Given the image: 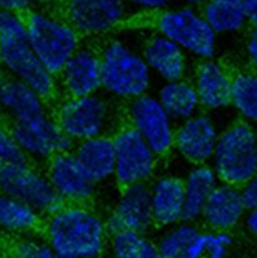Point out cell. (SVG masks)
Listing matches in <instances>:
<instances>
[{
    "label": "cell",
    "mask_w": 257,
    "mask_h": 258,
    "mask_svg": "<svg viewBox=\"0 0 257 258\" xmlns=\"http://www.w3.org/2000/svg\"><path fill=\"white\" fill-rule=\"evenodd\" d=\"M44 219L42 234L60 258H97L105 249L106 222L86 204H65Z\"/></svg>",
    "instance_id": "cell-1"
},
{
    "label": "cell",
    "mask_w": 257,
    "mask_h": 258,
    "mask_svg": "<svg viewBox=\"0 0 257 258\" xmlns=\"http://www.w3.org/2000/svg\"><path fill=\"white\" fill-rule=\"evenodd\" d=\"M0 68L29 85L45 100L55 92V76L48 72L35 55L23 13L0 10Z\"/></svg>",
    "instance_id": "cell-2"
},
{
    "label": "cell",
    "mask_w": 257,
    "mask_h": 258,
    "mask_svg": "<svg viewBox=\"0 0 257 258\" xmlns=\"http://www.w3.org/2000/svg\"><path fill=\"white\" fill-rule=\"evenodd\" d=\"M24 15L30 45L45 70L57 77L80 48V33L67 19H62L40 9Z\"/></svg>",
    "instance_id": "cell-3"
},
{
    "label": "cell",
    "mask_w": 257,
    "mask_h": 258,
    "mask_svg": "<svg viewBox=\"0 0 257 258\" xmlns=\"http://www.w3.org/2000/svg\"><path fill=\"white\" fill-rule=\"evenodd\" d=\"M256 126L239 120L219 134L209 164L219 181L241 186L257 173Z\"/></svg>",
    "instance_id": "cell-4"
},
{
    "label": "cell",
    "mask_w": 257,
    "mask_h": 258,
    "mask_svg": "<svg viewBox=\"0 0 257 258\" xmlns=\"http://www.w3.org/2000/svg\"><path fill=\"white\" fill-rule=\"evenodd\" d=\"M101 54L102 90L122 100H133L148 93L153 72L144 59L126 43L115 40L103 48Z\"/></svg>",
    "instance_id": "cell-5"
},
{
    "label": "cell",
    "mask_w": 257,
    "mask_h": 258,
    "mask_svg": "<svg viewBox=\"0 0 257 258\" xmlns=\"http://www.w3.org/2000/svg\"><path fill=\"white\" fill-rule=\"evenodd\" d=\"M159 34L169 38L186 54L199 59H211L217 49V34L196 7L168 8L155 20Z\"/></svg>",
    "instance_id": "cell-6"
},
{
    "label": "cell",
    "mask_w": 257,
    "mask_h": 258,
    "mask_svg": "<svg viewBox=\"0 0 257 258\" xmlns=\"http://www.w3.org/2000/svg\"><path fill=\"white\" fill-rule=\"evenodd\" d=\"M0 191L24 202L43 218L65 206L47 174L38 170L30 161L0 169Z\"/></svg>",
    "instance_id": "cell-7"
},
{
    "label": "cell",
    "mask_w": 257,
    "mask_h": 258,
    "mask_svg": "<svg viewBox=\"0 0 257 258\" xmlns=\"http://www.w3.org/2000/svg\"><path fill=\"white\" fill-rule=\"evenodd\" d=\"M3 121V120H2ZM29 161H48L59 153L71 151L75 141L49 113L20 121H3Z\"/></svg>",
    "instance_id": "cell-8"
},
{
    "label": "cell",
    "mask_w": 257,
    "mask_h": 258,
    "mask_svg": "<svg viewBox=\"0 0 257 258\" xmlns=\"http://www.w3.org/2000/svg\"><path fill=\"white\" fill-rule=\"evenodd\" d=\"M55 120L75 143L106 134L111 118L107 100L100 93L67 97L59 103Z\"/></svg>",
    "instance_id": "cell-9"
},
{
    "label": "cell",
    "mask_w": 257,
    "mask_h": 258,
    "mask_svg": "<svg viewBox=\"0 0 257 258\" xmlns=\"http://www.w3.org/2000/svg\"><path fill=\"white\" fill-rule=\"evenodd\" d=\"M115 145V175L121 186L148 183L156 166V154L145 139L127 125L112 136Z\"/></svg>",
    "instance_id": "cell-10"
},
{
    "label": "cell",
    "mask_w": 257,
    "mask_h": 258,
    "mask_svg": "<svg viewBox=\"0 0 257 258\" xmlns=\"http://www.w3.org/2000/svg\"><path fill=\"white\" fill-rule=\"evenodd\" d=\"M127 120L156 155H165L174 148L175 122L156 96L144 93L128 101Z\"/></svg>",
    "instance_id": "cell-11"
},
{
    "label": "cell",
    "mask_w": 257,
    "mask_h": 258,
    "mask_svg": "<svg viewBox=\"0 0 257 258\" xmlns=\"http://www.w3.org/2000/svg\"><path fill=\"white\" fill-rule=\"evenodd\" d=\"M154 223L151 209L150 185L148 183L123 186L118 201L111 211L106 227L108 233H141L151 228Z\"/></svg>",
    "instance_id": "cell-12"
},
{
    "label": "cell",
    "mask_w": 257,
    "mask_h": 258,
    "mask_svg": "<svg viewBox=\"0 0 257 258\" xmlns=\"http://www.w3.org/2000/svg\"><path fill=\"white\" fill-rule=\"evenodd\" d=\"M127 8L126 0H67L66 19L80 34L100 35L120 25Z\"/></svg>",
    "instance_id": "cell-13"
},
{
    "label": "cell",
    "mask_w": 257,
    "mask_h": 258,
    "mask_svg": "<svg viewBox=\"0 0 257 258\" xmlns=\"http://www.w3.org/2000/svg\"><path fill=\"white\" fill-rule=\"evenodd\" d=\"M45 174L65 204H86L95 193L96 183L72 150L50 158Z\"/></svg>",
    "instance_id": "cell-14"
},
{
    "label": "cell",
    "mask_w": 257,
    "mask_h": 258,
    "mask_svg": "<svg viewBox=\"0 0 257 258\" xmlns=\"http://www.w3.org/2000/svg\"><path fill=\"white\" fill-rule=\"evenodd\" d=\"M216 122L208 113L198 112L179 122L174 135V148L185 160L209 164L219 138Z\"/></svg>",
    "instance_id": "cell-15"
},
{
    "label": "cell",
    "mask_w": 257,
    "mask_h": 258,
    "mask_svg": "<svg viewBox=\"0 0 257 258\" xmlns=\"http://www.w3.org/2000/svg\"><path fill=\"white\" fill-rule=\"evenodd\" d=\"M58 77L60 88L68 97L97 93L102 88L101 54L90 47H80Z\"/></svg>",
    "instance_id": "cell-16"
},
{
    "label": "cell",
    "mask_w": 257,
    "mask_h": 258,
    "mask_svg": "<svg viewBox=\"0 0 257 258\" xmlns=\"http://www.w3.org/2000/svg\"><path fill=\"white\" fill-rule=\"evenodd\" d=\"M246 213L239 186L219 181L204 206L201 219L208 229L229 232L243 222Z\"/></svg>",
    "instance_id": "cell-17"
},
{
    "label": "cell",
    "mask_w": 257,
    "mask_h": 258,
    "mask_svg": "<svg viewBox=\"0 0 257 258\" xmlns=\"http://www.w3.org/2000/svg\"><path fill=\"white\" fill-rule=\"evenodd\" d=\"M47 112L44 97L23 81L5 75L0 85V120H27Z\"/></svg>",
    "instance_id": "cell-18"
},
{
    "label": "cell",
    "mask_w": 257,
    "mask_h": 258,
    "mask_svg": "<svg viewBox=\"0 0 257 258\" xmlns=\"http://www.w3.org/2000/svg\"><path fill=\"white\" fill-rule=\"evenodd\" d=\"M233 76L224 66L211 59L202 60L194 77V87L201 107L208 111H219L231 106Z\"/></svg>",
    "instance_id": "cell-19"
},
{
    "label": "cell",
    "mask_w": 257,
    "mask_h": 258,
    "mask_svg": "<svg viewBox=\"0 0 257 258\" xmlns=\"http://www.w3.org/2000/svg\"><path fill=\"white\" fill-rule=\"evenodd\" d=\"M72 151L96 184L113 178L116 158L112 136L103 134L78 141Z\"/></svg>",
    "instance_id": "cell-20"
},
{
    "label": "cell",
    "mask_w": 257,
    "mask_h": 258,
    "mask_svg": "<svg viewBox=\"0 0 257 258\" xmlns=\"http://www.w3.org/2000/svg\"><path fill=\"white\" fill-rule=\"evenodd\" d=\"M143 55L151 72L164 82L181 80L185 76L186 53L164 35L151 38L144 47Z\"/></svg>",
    "instance_id": "cell-21"
},
{
    "label": "cell",
    "mask_w": 257,
    "mask_h": 258,
    "mask_svg": "<svg viewBox=\"0 0 257 258\" xmlns=\"http://www.w3.org/2000/svg\"><path fill=\"white\" fill-rule=\"evenodd\" d=\"M154 223L170 227L183 222L184 185L176 176H163L150 184Z\"/></svg>",
    "instance_id": "cell-22"
},
{
    "label": "cell",
    "mask_w": 257,
    "mask_h": 258,
    "mask_svg": "<svg viewBox=\"0 0 257 258\" xmlns=\"http://www.w3.org/2000/svg\"><path fill=\"white\" fill-rule=\"evenodd\" d=\"M219 183L211 164H196L183 180L184 185V222L201 219L202 212L213 189Z\"/></svg>",
    "instance_id": "cell-23"
},
{
    "label": "cell",
    "mask_w": 257,
    "mask_h": 258,
    "mask_svg": "<svg viewBox=\"0 0 257 258\" xmlns=\"http://www.w3.org/2000/svg\"><path fill=\"white\" fill-rule=\"evenodd\" d=\"M156 97L174 122H181L201 110L196 87L184 78L164 82L159 88Z\"/></svg>",
    "instance_id": "cell-24"
},
{
    "label": "cell",
    "mask_w": 257,
    "mask_h": 258,
    "mask_svg": "<svg viewBox=\"0 0 257 258\" xmlns=\"http://www.w3.org/2000/svg\"><path fill=\"white\" fill-rule=\"evenodd\" d=\"M43 217L19 199L0 191V229L5 234L22 236L42 229Z\"/></svg>",
    "instance_id": "cell-25"
},
{
    "label": "cell",
    "mask_w": 257,
    "mask_h": 258,
    "mask_svg": "<svg viewBox=\"0 0 257 258\" xmlns=\"http://www.w3.org/2000/svg\"><path fill=\"white\" fill-rule=\"evenodd\" d=\"M201 13L217 35L236 34L248 24L242 0H207Z\"/></svg>",
    "instance_id": "cell-26"
},
{
    "label": "cell",
    "mask_w": 257,
    "mask_h": 258,
    "mask_svg": "<svg viewBox=\"0 0 257 258\" xmlns=\"http://www.w3.org/2000/svg\"><path fill=\"white\" fill-rule=\"evenodd\" d=\"M231 106L241 120L257 126V73L244 71L233 75Z\"/></svg>",
    "instance_id": "cell-27"
},
{
    "label": "cell",
    "mask_w": 257,
    "mask_h": 258,
    "mask_svg": "<svg viewBox=\"0 0 257 258\" xmlns=\"http://www.w3.org/2000/svg\"><path fill=\"white\" fill-rule=\"evenodd\" d=\"M0 252L7 258H60L38 232L22 236L4 233Z\"/></svg>",
    "instance_id": "cell-28"
},
{
    "label": "cell",
    "mask_w": 257,
    "mask_h": 258,
    "mask_svg": "<svg viewBox=\"0 0 257 258\" xmlns=\"http://www.w3.org/2000/svg\"><path fill=\"white\" fill-rule=\"evenodd\" d=\"M201 229L193 222H179L168 227L156 242L161 258H188L189 249Z\"/></svg>",
    "instance_id": "cell-29"
},
{
    "label": "cell",
    "mask_w": 257,
    "mask_h": 258,
    "mask_svg": "<svg viewBox=\"0 0 257 258\" xmlns=\"http://www.w3.org/2000/svg\"><path fill=\"white\" fill-rule=\"evenodd\" d=\"M113 258H161L156 243L141 233H116L111 236Z\"/></svg>",
    "instance_id": "cell-30"
},
{
    "label": "cell",
    "mask_w": 257,
    "mask_h": 258,
    "mask_svg": "<svg viewBox=\"0 0 257 258\" xmlns=\"http://www.w3.org/2000/svg\"><path fill=\"white\" fill-rule=\"evenodd\" d=\"M232 243L229 232L201 231L189 249L188 258H227Z\"/></svg>",
    "instance_id": "cell-31"
},
{
    "label": "cell",
    "mask_w": 257,
    "mask_h": 258,
    "mask_svg": "<svg viewBox=\"0 0 257 258\" xmlns=\"http://www.w3.org/2000/svg\"><path fill=\"white\" fill-rule=\"evenodd\" d=\"M24 163H29V159L15 143L9 128L0 120V169Z\"/></svg>",
    "instance_id": "cell-32"
},
{
    "label": "cell",
    "mask_w": 257,
    "mask_h": 258,
    "mask_svg": "<svg viewBox=\"0 0 257 258\" xmlns=\"http://www.w3.org/2000/svg\"><path fill=\"white\" fill-rule=\"evenodd\" d=\"M174 0H126L128 7L135 8L140 12L160 13L170 8Z\"/></svg>",
    "instance_id": "cell-33"
},
{
    "label": "cell",
    "mask_w": 257,
    "mask_h": 258,
    "mask_svg": "<svg viewBox=\"0 0 257 258\" xmlns=\"http://www.w3.org/2000/svg\"><path fill=\"white\" fill-rule=\"evenodd\" d=\"M242 199L247 211L257 209V173L239 186Z\"/></svg>",
    "instance_id": "cell-34"
},
{
    "label": "cell",
    "mask_w": 257,
    "mask_h": 258,
    "mask_svg": "<svg viewBox=\"0 0 257 258\" xmlns=\"http://www.w3.org/2000/svg\"><path fill=\"white\" fill-rule=\"evenodd\" d=\"M42 3L43 0H0V10L27 13L37 9Z\"/></svg>",
    "instance_id": "cell-35"
},
{
    "label": "cell",
    "mask_w": 257,
    "mask_h": 258,
    "mask_svg": "<svg viewBox=\"0 0 257 258\" xmlns=\"http://www.w3.org/2000/svg\"><path fill=\"white\" fill-rule=\"evenodd\" d=\"M244 48L251 71L257 73V27H251L247 32Z\"/></svg>",
    "instance_id": "cell-36"
},
{
    "label": "cell",
    "mask_w": 257,
    "mask_h": 258,
    "mask_svg": "<svg viewBox=\"0 0 257 258\" xmlns=\"http://www.w3.org/2000/svg\"><path fill=\"white\" fill-rule=\"evenodd\" d=\"M247 22L251 27H257V0H242Z\"/></svg>",
    "instance_id": "cell-37"
},
{
    "label": "cell",
    "mask_w": 257,
    "mask_h": 258,
    "mask_svg": "<svg viewBox=\"0 0 257 258\" xmlns=\"http://www.w3.org/2000/svg\"><path fill=\"white\" fill-rule=\"evenodd\" d=\"M243 224L248 233L257 237V209H254V211H247L246 216L243 218Z\"/></svg>",
    "instance_id": "cell-38"
},
{
    "label": "cell",
    "mask_w": 257,
    "mask_h": 258,
    "mask_svg": "<svg viewBox=\"0 0 257 258\" xmlns=\"http://www.w3.org/2000/svg\"><path fill=\"white\" fill-rule=\"evenodd\" d=\"M181 2L185 3V5H190V7H199V5H203L207 0H181Z\"/></svg>",
    "instance_id": "cell-39"
},
{
    "label": "cell",
    "mask_w": 257,
    "mask_h": 258,
    "mask_svg": "<svg viewBox=\"0 0 257 258\" xmlns=\"http://www.w3.org/2000/svg\"><path fill=\"white\" fill-rule=\"evenodd\" d=\"M5 75H7V73H5L4 71H3L2 68H0V85H2L3 80H4V77H5Z\"/></svg>",
    "instance_id": "cell-40"
},
{
    "label": "cell",
    "mask_w": 257,
    "mask_h": 258,
    "mask_svg": "<svg viewBox=\"0 0 257 258\" xmlns=\"http://www.w3.org/2000/svg\"><path fill=\"white\" fill-rule=\"evenodd\" d=\"M0 258H7V257H5V256H4V254H3V253H2V252H0Z\"/></svg>",
    "instance_id": "cell-41"
},
{
    "label": "cell",
    "mask_w": 257,
    "mask_h": 258,
    "mask_svg": "<svg viewBox=\"0 0 257 258\" xmlns=\"http://www.w3.org/2000/svg\"><path fill=\"white\" fill-rule=\"evenodd\" d=\"M256 155H257V139H256Z\"/></svg>",
    "instance_id": "cell-42"
}]
</instances>
